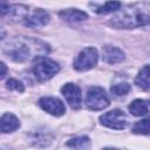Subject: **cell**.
<instances>
[{
	"mask_svg": "<svg viewBox=\"0 0 150 150\" xmlns=\"http://www.w3.org/2000/svg\"><path fill=\"white\" fill-rule=\"evenodd\" d=\"M102 55L103 60L110 64L118 63L124 60V52L114 46H104L102 48Z\"/></svg>",
	"mask_w": 150,
	"mask_h": 150,
	"instance_id": "obj_10",
	"label": "cell"
},
{
	"mask_svg": "<svg viewBox=\"0 0 150 150\" xmlns=\"http://www.w3.org/2000/svg\"><path fill=\"white\" fill-rule=\"evenodd\" d=\"M49 14L43 11V9H30L27 18L23 20V25L27 27H32V28H38V27H42L45 25H47L49 22Z\"/></svg>",
	"mask_w": 150,
	"mask_h": 150,
	"instance_id": "obj_7",
	"label": "cell"
},
{
	"mask_svg": "<svg viewBox=\"0 0 150 150\" xmlns=\"http://www.w3.org/2000/svg\"><path fill=\"white\" fill-rule=\"evenodd\" d=\"M20 127V122L18 117L11 112H6L1 116V131L4 134L13 132Z\"/></svg>",
	"mask_w": 150,
	"mask_h": 150,
	"instance_id": "obj_12",
	"label": "cell"
},
{
	"mask_svg": "<svg viewBox=\"0 0 150 150\" xmlns=\"http://www.w3.org/2000/svg\"><path fill=\"white\" fill-rule=\"evenodd\" d=\"M39 105L53 116H62L66 112V107L56 97H42L39 101Z\"/></svg>",
	"mask_w": 150,
	"mask_h": 150,
	"instance_id": "obj_9",
	"label": "cell"
},
{
	"mask_svg": "<svg viewBox=\"0 0 150 150\" xmlns=\"http://www.w3.org/2000/svg\"><path fill=\"white\" fill-rule=\"evenodd\" d=\"M60 18L63 19L64 21L67 22H71V23H75V22H80V21H83L88 18L87 13L80 11V9H74V8H69V9H63L59 13Z\"/></svg>",
	"mask_w": 150,
	"mask_h": 150,
	"instance_id": "obj_11",
	"label": "cell"
},
{
	"mask_svg": "<svg viewBox=\"0 0 150 150\" xmlns=\"http://www.w3.org/2000/svg\"><path fill=\"white\" fill-rule=\"evenodd\" d=\"M130 89H131L130 84L127 83V82H123V83L114 84L111 87V93L116 96H123V95H127L130 91Z\"/></svg>",
	"mask_w": 150,
	"mask_h": 150,
	"instance_id": "obj_19",
	"label": "cell"
},
{
	"mask_svg": "<svg viewBox=\"0 0 150 150\" xmlns=\"http://www.w3.org/2000/svg\"><path fill=\"white\" fill-rule=\"evenodd\" d=\"M132 132L138 135H150V116L136 122L132 125Z\"/></svg>",
	"mask_w": 150,
	"mask_h": 150,
	"instance_id": "obj_17",
	"label": "cell"
},
{
	"mask_svg": "<svg viewBox=\"0 0 150 150\" xmlns=\"http://www.w3.org/2000/svg\"><path fill=\"white\" fill-rule=\"evenodd\" d=\"M86 104L91 110H102L109 105V97L101 87H90L86 95Z\"/></svg>",
	"mask_w": 150,
	"mask_h": 150,
	"instance_id": "obj_5",
	"label": "cell"
},
{
	"mask_svg": "<svg viewBox=\"0 0 150 150\" xmlns=\"http://www.w3.org/2000/svg\"><path fill=\"white\" fill-rule=\"evenodd\" d=\"M129 111L134 116H143L150 112V100H134L129 104Z\"/></svg>",
	"mask_w": 150,
	"mask_h": 150,
	"instance_id": "obj_13",
	"label": "cell"
},
{
	"mask_svg": "<svg viewBox=\"0 0 150 150\" xmlns=\"http://www.w3.org/2000/svg\"><path fill=\"white\" fill-rule=\"evenodd\" d=\"M30 142L35 146H47L52 142V136L47 130H36L30 134Z\"/></svg>",
	"mask_w": 150,
	"mask_h": 150,
	"instance_id": "obj_14",
	"label": "cell"
},
{
	"mask_svg": "<svg viewBox=\"0 0 150 150\" xmlns=\"http://www.w3.org/2000/svg\"><path fill=\"white\" fill-rule=\"evenodd\" d=\"M135 83L137 87L148 90L150 89V66L146 64L144 66L137 74L136 79H135Z\"/></svg>",
	"mask_w": 150,
	"mask_h": 150,
	"instance_id": "obj_15",
	"label": "cell"
},
{
	"mask_svg": "<svg viewBox=\"0 0 150 150\" xmlns=\"http://www.w3.org/2000/svg\"><path fill=\"white\" fill-rule=\"evenodd\" d=\"M61 94L66 98L67 103L73 108L77 109L81 105L82 96H81V90L80 88L74 84V83H67L61 88Z\"/></svg>",
	"mask_w": 150,
	"mask_h": 150,
	"instance_id": "obj_8",
	"label": "cell"
},
{
	"mask_svg": "<svg viewBox=\"0 0 150 150\" xmlns=\"http://www.w3.org/2000/svg\"><path fill=\"white\" fill-rule=\"evenodd\" d=\"M100 122L102 125L115 129V130H122L128 125V117L122 110L114 109L110 110L103 115L100 116Z\"/></svg>",
	"mask_w": 150,
	"mask_h": 150,
	"instance_id": "obj_6",
	"label": "cell"
},
{
	"mask_svg": "<svg viewBox=\"0 0 150 150\" xmlns=\"http://www.w3.org/2000/svg\"><path fill=\"white\" fill-rule=\"evenodd\" d=\"M98 61V52L94 47L82 49L74 60V68L79 71H86L96 66Z\"/></svg>",
	"mask_w": 150,
	"mask_h": 150,
	"instance_id": "obj_4",
	"label": "cell"
},
{
	"mask_svg": "<svg viewBox=\"0 0 150 150\" xmlns=\"http://www.w3.org/2000/svg\"><path fill=\"white\" fill-rule=\"evenodd\" d=\"M6 87H7V89H9V90H15V91H19V93H22V91L25 90L23 84H22L20 81L15 80V79H9V80L6 82Z\"/></svg>",
	"mask_w": 150,
	"mask_h": 150,
	"instance_id": "obj_20",
	"label": "cell"
},
{
	"mask_svg": "<svg viewBox=\"0 0 150 150\" xmlns=\"http://www.w3.org/2000/svg\"><path fill=\"white\" fill-rule=\"evenodd\" d=\"M103 150H118V149H115V148H104Z\"/></svg>",
	"mask_w": 150,
	"mask_h": 150,
	"instance_id": "obj_22",
	"label": "cell"
},
{
	"mask_svg": "<svg viewBox=\"0 0 150 150\" xmlns=\"http://www.w3.org/2000/svg\"><path fill=\"white\" fill-rule=\"evenodd\" d=\"M49 46L35 38L14 36L2 42V52L15 62H25L30 59L45 56L49 53Z\"/></svg>",
	"mask_w": 150,
	"mask_h": 150,
	"instance_id": "obj_1",
	"label": "cell"
},
{
	"mask_svg": "<svg viewBox=\"0 0 150 150\" xmlns=\"http://www.w3.org/2000/svg\"><path fill=\"white\" fill-rule=\"evenodd\" d=\"M59 64L46 56L36 57L33 61V73L39 81H47L52 79L59 73Z\"/></svg>",
	"mask_w": 150,
	"mask_h": 150,
	"instance_id": "obj_3",
	"label": "cell"
},
{
	"mask_svg": "<svg viewBox=\"0 0 150 150\" xmlns=\"http://www.w3.org/2000/svg\"><path fill=\"white\" fill-rule=\"evenodd\" d=\"M120 7H121V2H118V1H109V2L103 4L102 6L96 7L95 12L97 14H108V13H112V12L120 9Z\"/></svg>",
	"mask_w": 150,
	"mask_h": 150,
	"instance_id": "obj_18",
	"label": "cell"
},
{
	"mask_svg": "<svg viewBox=\"0 0 150 150\" xmlns=\"http://www.w3.org/2000/svg\"><path fill=\"white\" fill-rule=\"evenodd\" d=\"M110 25L118 29H130L150 25V4L141 2L125 6L111 18Z\"/></svg>",
	"mask_w": 150,
	"mask_h": 150,
	"instance_id": "obj_2",
	"label": "cell"
},
{
	"mask_svg": "<svg viewBox=\"0 0 150 150\" xmlns=\"http://www.w3.org/2000/svg\"><path fill=\"white\" fill-rule=\"evenodd\" d=\"M67 146L73 150H89L90 139L87 136H80L67 142Z\"/></svg>",
	"mask_w": 150,
	"mask_h": 150,
	"instance_id": "obj_16",
	"label": "cell"
},
{
	"mask_svg": "<svg viewBox=\"0 0 150 150\" xmlns=\"http://www.w3.org/2000/svg\"><path fill=\"white\" fill-rule=\"evenodd\" d=\"M6 75V64L2 62L1 63V79H4Z\"/></svg>",
	"mask_w": 150,
	"mask_h": 150,
	"instance_id": "obj_21",
	"label": "cell"
}]
</instances>
